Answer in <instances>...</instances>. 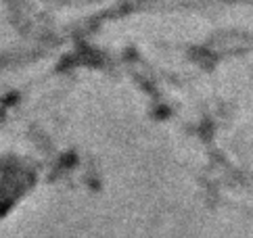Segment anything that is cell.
Returning <instances> with one entry per match:
<instances>
[{"instance_id": "cell-1", "label": "cell", "mask_w": 253, "mask_h": 238, "mask_svg": "<svg viewBox=\"0 0 253 238\" xmlns=\"http://www.w3.org/2000/svg\"><path fill=\"white\" fill-rule=\"evenodd\" d=\"M220 107L230 138L253 169V6L230 17L218 44Z\"/></svg>"}]
</instances>
